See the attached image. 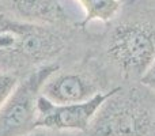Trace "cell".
I'll return each mask as SVG.
<instances>
[{"mask_svg":"<svg viewBox=\"0 0 155 136\" xmlns=\"http://www.w3.org/2000/svg\"><path fill=\"white\" fill-rule=\"evenodd\" d=\"M80 30L79 26L25 22L0 11V68L12 71L18 65L37 68L54 63Z\"/></svg>","mask_w":155,"mask_h":136,"instance_id":"6da1fadb","label":"cell"},{"mask_svg":"<svg viewBox=\"0 0 155 136\" xmlns=\"http://www.w3.org/2000/svg\"><path fill=\"white\" fill-rule=\"evenodd\" d=\"M102 46L105 60L124 80L139 82L155 60V12L124 5Z\"/></svg>","mask_w":155,"mask_h":136,"instance_id":"7a4b0ae2","label":"cell"},{"mask_svg":"<svg viewBox=\"0 0 155 136\" xmlns=\"http://www.w3.org/2000/svg\"><path fill=\"white\" fill-rule=\"evenodd\" d=\"M88 136H155V95L137 85L116 86L98 110Z\"/></svg>","mask_w":155,"mask_h":136,"instance_id":"3957f363","label":"cell"},{"mask_svg":"<svg viewBox=\"0 0 155 136\" xmlns=\"http://www.w3.org/2000/svg\"><path fill=\"white\" fill-rule=\"evenodd\" d=\"M60 69L56 63L34 68L0 109V136H25L37 129V102L41 88L52 74Z\"/></svg>","mask_w":155,"mask_h":136,"instance_id":"277c9868","label":"cell"},{"mask_svg":"<svg viewBox=\"0 0 155 136\" xmlns=\"http://www.w3.org/2000/svg\"><path fill=\"white\" fill-rule=\"evenodd\" d=\"M114 87L102 91L88 101L79 104L59 105L40 95L37 102V128H45L64 134L88 132L98 110L112 95Z\"/></svg>","mask_w":155,"mask_h":136,"instance_id":"5b68a950","label":"cell"},{"mask_svg":"<svg viewBox=\"0 0 155 136\" xmlns=\"http://www.w3.org/2000/svg\"><path fill=\"white\" fill-rule=\"evenodd\" d=\"M110 90V88H109ZM106 91L101 78L80 69L56 71L46 79L41 88V95L53 104H79Z\"/></svg>","mask_w":155,"mask_h":136,"instance_id":"8992f818","label":"cell"},{"mask_svg":"<svg viewBox=\"0 0 155 136\" xmlns=\"http://www.w3.org/2000/svg\"><path fill=\"white\" fill-rule=\"evenodd\" d=\"M0 11L25 22L79 26L67 0H0Z\"/></svg>","mask_w":155,"mask_h":136,"instance_id":"52a82bcc","label":"cell"},{"mask_svg":"<svg viewBox=\"0 0 155 136\" xmlns=\"http://www.w3.org/2000/svg\"><path fill=\"white\" fill-rule=\"evenodd\" d=\"M82 10L80 27L86 29L93 22L110 25L121 15L124 8L123 0H74Z\"/></svg>","mask_w":155,"mask_h":136,"instance_id":"ba28073f","label":"cell"},{"mask_svg":"<svg viewBox=\"0 0 155 136\" xmlns=\"http://www.w3.org/2000/svg\"><path fill=\"white\" fill-rule=\"evenodd\" d=\"M19 83V78L15 72L0 68V109L11 97Z\"/></svg>","mask_w":155,"mask_h":136,"instance_id":"9c48e42d","label":"cell"},{"mask_svg":"<svg viewBox=\"0 0 155 136\" xmlns=\"http://www.w3.org/2000/svg\"><path fill=\"white\" fill-rule=\"evenodd\" d=\"M139 83L144 86L146 88H148V90L155 95V60H154L153 64H151V67L147 69V72L142 76V79L139 80Z\"/></svg>","mask_w":155,"mask_h":136,"instance_id":"30bf717a","label":"cell"},{"mask_svg":"<svg viewBox=\"0 0 155 136\" xmlns=\"http://www.w3.org/2000/svg\"><path fill=\"white\" fill-rule=\"evenodd\" d=\"M123 2L127 7H135L155 12V0H123Z\"/></svg>","mask_w":155,"mask_h":136,"instance_id":"8fae6325","label":"cell"},{"mask_svg":"<svg viewBox=\"0 0 155 136\" xmlns=\"http://www.w3.org/2000/svg\"><path fill=\"white\" fill-rule=\"evenodd\" d=\"M25 136H75V135L64 134V132H56V131H51V129H45V128H37Z\"/></svg>","mask_w":155,"mask_h":136,"instance_id":"7c38bea8","label":"cell"}]
</instances>
